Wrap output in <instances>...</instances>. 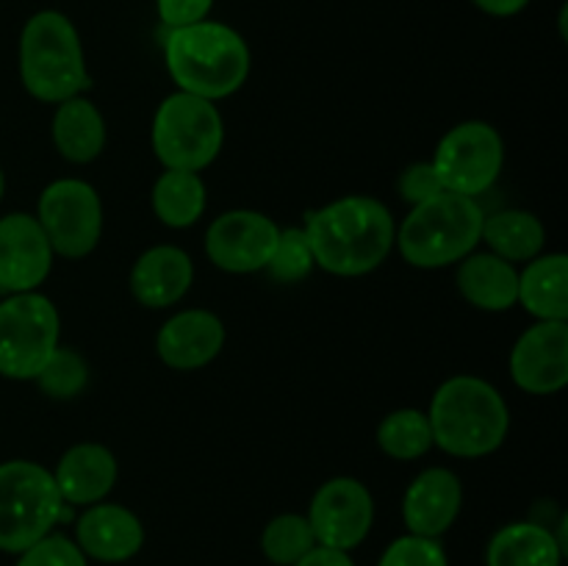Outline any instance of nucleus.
<instances>
[{"label":"nucleus","mask_w":568,"mask_h":566,"mask_svg":"<svg viewBox=\"0 0 568 566\" xmlns=\"http://www.w3.org/2000/svg\"><path fill=\"white\" fill-rule=\"evenodd\" d=\"M164 64L178 92L216 103L244 87L250 48L236 28L203 20L166 33Z\"/></svg>","instance_id":"obj_2"},{"label":"nucleus","mask_w":568,"mask_h":566,"mask_svg":"<svg viewBox=\"0 0 568 566\" xmlns=\"http://www.w3.org/2000/svg\"><path fill=\"white\" fill-rule=\"evenodd\" d=\"M155 9H159V20L164 22V28L175 31V28L209 20L214 0H155Z\"/></svg>","instance_id":"obj_33"},{"label":"nucleus","mask_w":568,"mask_h":566,"mask_svg":"<svg viewBox=\"0 0 568 566\" xmlns=\"http://www.w3.org/2000/svg\"><path fill=\"white\" fill-rule=\"evenodd\" d=\"M377 566H449L447 553H444L438 538L425 536H399L386 547Z\"/></svg>","instance_id":"obj_30"},{"label":"nucleus","mask_w":568,"mask_h":566,"mask_svg":"<svg viewBox=\"0 0 568 566\" xmlns=\"http://www.w3.org/2000/svg\"><path fill=\"white\" fill-rule=\"evenodd\" d=\"M399 198L414 209V205L427 203L433 200L436 194L444 192L442 181H438L436 170H433L430 161H416V164H408L403 172H399Z\"/></svg>","instance_id":"obj_32"},{"label":"nucleus","mask_w":568,"mask_h":566,"mask_svg":"<svg viewBox=\"0 0 568 566\" xmlns=\"http://www.w3.org/2000/svg\"><path fill=\"white\" fill-rule=\"evenodd\" d=\"M225 347V325L214 311L186 309L172 314L155 336V353L170 370L194 372L209 366Z\"/></svg>","instance_id":"obj_15"},{"label":"nucleus","mask_w":568,"mask_h":566,"mask_svg":"<svg viewBox=\"0 0 568 566\" xmlns=\"http://www.w3.org/2000/svg\"><path fill=\"white\" fill-rule=\"evenodd\" d=\"M516 305L536 322H568V255L541 253L519 272Z\"/></svg>","instance_id":"obj_22"},{"label":"nucleus","mask_w":568,"mask_h":566,"mask_svg":"<svg viewBox=\"0 0 568 566\" xmlns=\"http://www.w3.org/2000/svg\"><path fill=\"white\" fill-rule=\"evenodd\" d=\"M3 192H6V175L3 170H0V200H3Z\"/></svg>","instance_id":"obj_36"},{"label":"nucleus","mask_w":568,"mask_h":566,"mask_svg":"<svg viewBox=\"0 0 568 566\" xmlns=\"http://www.w3.org/2000/svg\"><path fill=\"white\" fill-rule=\"evenodd\" d=\"M480 11L491 17H514L530 6V0H471Z\"/></svg>","instance_id":"obj_35"},{"label":"nucleus","mask_w":568,"mask_h":566,"mask_svg":"<svg viewBox=\"0 0 568 566\" xmlns=\"http://www.w3.org/2000/svg\"><path fill=\"white\" fill-rule=\"evenodd\" d=\"M316 547V536L311 530L308 516L281 514L261 533V549L275 566H294L303 555Z\"/></svg>","instance_id":"obj_27"},{"label":"nucleus","mask_w":568,"mask_h":566,"mask_svg":"<svg viewBox=\"0 0 568 566\" xmlns=\"http://www.w3.org/2000/svg\"><path fill=\"white\" fill-rule=\"evenodd\" d=\"M53 247L39 228L37 216L26 211L0 216V294L39 292L53 270Z\"/></svg>","instance_id":"obj_13"},{"label":"nucleus","mask_w":568,"mask_h":566,"mask_svg":"<svg viewBox=\"0 0 568 566\" xmlns=\"http://www.w3.org/2000/svg\"><path fill=\"white\" fill-rule=\"evenodd\" d=\"M427 420L433 447L455 458L497 453L510 431V411L497 386L477 375H455L433 394Z\"/></svg>","instance_id":"obj_3"},{"label":"nucleus","mask_w":568,"mask_h":566,"mask_svg":"<svg viewBox=\"0 0 568 566\" xmlns=\"http://www.w3.org/2000/svg\"><path fill=\"white\" fill-rule=\"evenodd\" d=\"M50 137L61 159L70 164H92L103 155L109 131H105V120L98 105L83 94H75L55 105Z\"/></svg>","instance_id":"obj_21"},{"label":"nucleus","mask_w":568,"mask_h":566,"mask_svg":"<svg viewBox=\"0 0 568 566\" xmlns=\"http://www.w3.org/2000/svg\"><path fill=\"white\" fill-rule=\"evenodd\" d=\"M294 566H355L349 553H342V549H331V547H322L316 544L308 555L297 560Z\"/></svg>","instance_id":"obj_34"},{"label":"nucleus","mask_w":568,"mask_h":566,"mask_svg":"<svg viewBox=\"0 0 568 566\" xmlns=\"http://www.w3.org/2000/svg\"><path fill=\"white\" fill-rule=\"evenodd\" d=\"M430 164L444 192L477 200L503 175L505 142L491 122H458L436 144Z\"/></svg>","instance_id":"obj_10"},{"label":"nucleus","mask_w":568,"mask_h":566,"mask_svg":"<svg viewBox=\"0 0 568 566\" xmlns=\"http://www.w3.org/2000/svg\"><path fill=\"white\" fill-rule=\"evenodd\" d=\"M70 505L61 499L53 472L37 461L14 458L0 464V549L20 555L53 533Z\"/></svg>","instance_id":"obj_6"},{"label":"nucleus","mask_w":568,"mask_h":566,"mask_svg":"<svg viewBox=\"0 0 568 566\" xmlns=\"http://www.w3.org/2000/svg\"><path fill=\"white\" fill-rule=\"evenodd\" d=\"M303 231L320 270L338 277H361L392 255L397 222L383 200L347 194L308 211Z\"/></svg>","instance_id":"obj_1"},{"label":"nucleus","mask_w":568,"mask_h":566,"mask_svg":"<svg viewBox=\"0 0 568 566\" xmlns=\"http://www.w3.org/2000/svg\"><path fill=\"white\" fill-rule=\"evenodd\" d=\"M87 558L103 564H122L131 560L144 544V527L131 508L116 503L87 505L75 522V538Z\"/></svg>","instance_id":"obj_17"},{"label":"nucleus","mask_w":568,"mask_h":566,"mask_svg":"<svg viewBox=\"0 0 568 566\" xmlns=\"http://www.w3.org/2000/svg\"><path fill=\"white\" fill-rule=\"evenodd\" d=\"M33 216L61 259H87L103 239V200L98 189L81 178H59L48 183L39 194Z\"/></svg>","instance_id":"obj_9"},{"label":"nucleus","mask_w":568,"mask_h":566,"mask_svg":"<svg viewBox=\"0 0 568 566\" xmlns=\"http://www.w3.org/2000/svg\"><path fill=\"white\" fill-rule=\"evenodd\" d=\"M510 377L536 397H549L568 383V322H536L510 350Z\"/></svg>","instance_id":"obj_14"},{"label":"nucleus","mask_w":568,"mask_h":566,"mask_svg":"<svg viewBox=\"0 0 568 566\" xmlns=\"http://www.w3.org/2000/svg\"><path fill=\"white\" fill-rule=\"evenodd\" d=\"M131 294L144 309H170L189 294L194 283V264L186 250L175 244L148 247L131 266Z\"/></svg>","instance_id":"obj_18"},{"label":"nucleus","mask_w":568,"mask_h":566,"mask_svg":"<svg viewBox=\"0 0 568 566\" xmlns=\"http://www.w3.org/2000/svg\"><path fill=\"white\" fill-rule=\"evenodd\" d=\"M205 203L209 194L200 172L164 170L153 183V211L166 228H192L205 214Z\"/></svg>","instance_id":"obj_25"},{"label":"nucleus","mask_w":568,"mask_h":566,"mask_svg":"<svg viewBox=\"0 0 568 566\" xmlns=\"http://www.w3.org/2000/svg\"><path fill=\"white\" fill-rule=\"evenodd\" d=\"M61 338V316L42 292L0 300V375L33 381Z\"/></svg>","instance_id":"obj_8"},{"label":"nucleus","mask_w":568,"mask_h":566,"mask_svg":"<svg viewBox=\"0 0 568 566\" xmlns=\"http://www.w3.org/2000/svg\"><path fill=\"white\" fill-rule=\"evenodd\" d=\"M480 242L510 264H527L547 247V228L532 211L505 209L483 220Z\"/></svg>","instance_id":"obj_24"},{"label":"nucleus","mask_w":568,"mask_h":566,"mask_svg":"<svg viewBox=\"0 0 568 566\" xmlns=\"http://www.w3.org/2000/svg\"><path fill=\"white\" fill-rule=\"evenodd\" d=\"M377 447L394 461H416L433 449V427L427 411L397 408L377 425Z\"/></svg>","instance_id":"obj_26"},{"label":"nucleus","mask_w":568,"mask_h":566,"mask_svg":"<svg viewBox=\"0 0 568 566\" xmlns=\"http://www.w3.org/2000/svg\"><path fill=\"white\" fill-rule=\"evenodd\" d=\"M37 386L42 388L44 397L50 400H72L87 388L89 383V364L78 350L55 347L39 375L33 377Z\"/></svg>","instance_id":"obj_28"},{"label":"nucleus","mask_w":568,"mask_h":566,"mask_svg":"<svg viewBox=\"0 0 568 566\" xmlns=\"http://www.w3.org/2000/svg\"><path fill=\"white\" fill-rule=\"evenodd\" d=\"M305 516L316 544L349 553L364 544L375 525V497L358 477H331L316 488Z\"/></svg>","instance_id":"obj_11"},{"label":"nucleus","mask_w":568,"mask_h":566,"mask_svg":"<svg viewBox=\"0 0 568 566\" xmlns=\"http://www.w3.org/2000/svg\"><path fill=\"white\" fill-rule=\"evenodd\" d=\"M488 566H560L564 542L538 522H510L499 527L486 549Z\"/></svg>","instance_id":"obj_23"},{"label":"nucleus","mask_w":568,"mask_h":566,"mask_svg":"<svg viewBox=\"0 0 568 566\" xmlns=\"http://www.w3.org/2000/svg\"><path fill=\"white\" fill-rule=\"evenodd\" d=\"M281 228L272 216L253 209H233L216 216L205 231V255L231 275L264 272L272 259Z\"/></svg>","instance_id":"obj_12"},{"label":"nucleus","mask_w":568,"mask_h":566,"mask_svg":"<svg viewBox=\"0 0 568 566\" xmlns=\"http://www.w3.org/2000/svg\"><path fill=\"white\" fill-rule=\"evenodd\" d=\"M120 466L114 453L98 442H81L67 449L53 469L61 499L67 505L103 503L114 488Z\"/></svg>","instance_id":"obj_19"},{"label":"nucleus","mask_w":568,"mask_h":566,"mask_svg":"<svg viewBox=\"0 0 568 566\" xmlns=\"http://www.w3.org/2000/svg\"><path fill=\"white\" fill-rule=\"evenodd\" d=\"M20 81L31 98L59 105L89 89L87 55L70 17L44 9L20 33Z\"/></svg>","instance_id":"obj_4"},{"label":"nucleus","mask_w":568,"mask_h":566,"mask_svg":"<svg viewBox=\"0 0 568 566\" xmlns=\"http://www.w3.org/2000/svg\"><path fill=\"white\" fill-rule=\"evenodd\" d=\"M314 270L316 261L303 228H283L264 272H270L272 281L277 283H300Z\"/></svg>","instance_id":"obj_29"},{"label":"nucleus","mask_w":568,"mask_h":566,"mask_svg":"<svg viewBox=\"0 0 568 566\" xmlns=\"http://www.w3.org/2000/svg\"><path fill=\"white\" fill-rule=\"evenodd\" d=\"M458 283L460 297L480 311H510L519 300V270L510 261L488 253V250H475L458 261Z\"/></svg>","instance_id":"obj_20"},{"label":"nucleus","mask_w":568,"mask_h":566,"mask_svg":"<svg viewBox=\"0 0 568 566\" xmlns=\"http://www.w3.org/2000/svg\"><path fill=\"white\" fill-rule=\"evenodd\" d=\"M17 566H87V555L72 538L61 536V533H48L37 544L22 549Z\"/></svg>","instance_id":"obj_31"},{"label":"nucleus","mask_w":568,"mask_h":566,"mask_svg":"<svg viewBox=\"0 0 568 566\" xmlns=\"http://www.w3.org/2000/svg\"><path fill=\"white\" fill-rule=\"evenodd\" d=\"M150 142L164 170L203 172L222 153L225 122L211 100L172 92L155 109Z\"/></svg>","instance_id":"obj_7"},{"label":"nucleus","mask_w":568,"mask_h":566,"mask_svg":"<svg viewBox=\"0 0 568 566\" xmlns=\"http://www.w3.org/2000/svg\"><path fill=\"white\" fill-rule=\"evenodd\" d=\"M483 220L486 214L475 198L442 192L408 211L397 225L394 247L416 270L453 266L477 250Z\"/></svg>","instance_id":"obj_5"},{"label":"nucleus","mask_w":568,"mask_h":566,"mask_svg":"<svg viewBox=\"0 0 568 566\" xmlns=\"http://www.w3.org/2000/svg\"><path fill=\"white\" fill-rule=\"evenodd\" d=\"M460 508H464V486L447 466H430L419 472L405 488L403 519L414 536H444L455 525Z\"/></svg>","instance_id":"obj_16"}]
</instances>
